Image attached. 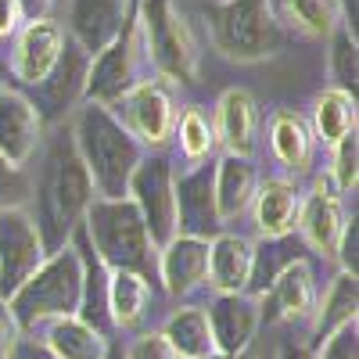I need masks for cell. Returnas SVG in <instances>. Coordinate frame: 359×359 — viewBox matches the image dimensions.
<instances>
[{
  "instance_id": "obj_1",
  "label": "cell",
  "mask_w": 359,
  "mask_h": 359,
  "mask_svg": "<svg viewBox=\"0 0 359 359\" xmlns=\"http://www.w3.org/2000/svg\"><path fill=\"white\" fill-rule=\"evenodd\" d=\"M36 155V176L29 180V198L36 201V208L29 216L40 230L47 255H54L72 245V233L79 230L86 208L94 205L97 194L69 130H57L47 144H40Z\"/></svg>"
},
{
  "instance_id": "obj_2",
  "label": "cell",
  "mask_w": 359,
  "mask_h": 359,
  "mask_svg": "<svg viewBox=\"0 0 359 359\" xmlns=\"http://www.w3.org/2000/svg\"><path fill=\"white\" fill-rule=\"evenodd\" d=\"M72 144L90 172L97 198H126L130 180L137 165L144 162V144L111 115L104 104H90L83 101L72 115Z\"/></svg>"
},
{
  "instance_id": "obj_3",
  "label": "cell",
  "mask_w": 359,
  "mask_h": 359,
  "mask_svg": "<svg viewBox=\"0 0 359 359\" xmlns=\"http://www.w3.org/2000/svg\"><path fill=\"white\" fill-rule=\"evenodd\" d=\"M79 230L108 273L126 269L140 273L147 284L158 280V248L130 198H94Z\"/></svg>"
},
{
  "instance_id": "obj_4",
  "label": "cell",
  "mask_w": 359,
  "mask_h": 359,
  "mask_svg": "<svg viewBox=\"0 0 359 359\" xmlns=\"http://www.w3.org/2000/svg\"><path fill=\"white\" fill-rule=\"evenodd\" d=\"M205 25L212 47L237 65L266 62L284 47V25L273 0H216L205 4Z\"/></svg>"
},
{
  "instance_id": "obj_5",
  "label": "cell",
  "mask_w": 359,
  "mask_h": 359,
  "mask_svg": "<svg viewBox=\"0 0 359 359\" xmlns=\"http://www.w3.org/2000/svg\"><path fill=\"white\" fill-rule=\"evenodd\" d=\"M79 298H83V255L76 252V245H69L43 259L36 273L8 298V309L18 331L29 338L33 331H43L50 320L76 316Z\"/></svg>"
},
{
  "instance_id": "obj_6",
  "label": "cell",
  "mask_w": 359,
  "mask_h": 359,
  "mask_svg": "<svg viewBox=\"0 0 359 359\" xmlns=\"http://www.w3.org/2000/svg\"><path fill=\"white\" fill-rule=\"evenodd\" d=\"M137 25H140L144 50H147V62H151L155 76L172 79V83L198 79V65H201L198 40L172 0H140Z\"/></svg>"
},
{
  "instance_id": "obj_7",
  "label": "cell",
  "mask_w": 359,
  "mask_h": 359,
  "mask_svg": "<svg viewBox=\"0 0 359 359\" xmlns=\"http://www.w3.org/2000/svg\"><path fill=\"white\" fill-rule=\"evenodd\" d=\"M144 72H151V62H147L144 36H140V25H137V8H133V18L126 22L123 33H118V40L111 47H104L97 57H90L83 101L111 108L130 86L144 83Z\"/></svg>"
},
{
  "instance_id": "obj_8",
  "label": "cell",
  "mask_w": 359,
  "mask_h": 359,
  "mask_svg": "<svg viewBox=\"0 0 359 359\" xmlns=\"http://www.w3.org/2000/svg\"><path fill=\"white\" fill-rule=\"evenodd\" d=\"M126 198L137 205V212L151 233L155 248H165L176 237V169L165 151H147L137 165Z\"/></svg>"
},
{
  "instance_id": "obj_9",
  "label": "cell",
  "mask_w": 359,
  "mask_h": 359,
  "mask_svg": "<svg viewBox=\"0 0 359 359\" xmlns=\"http://www.w3.org/2000/svg\"><path fill=\"white\" fill-rule=\"evenodd\" d=\"M111 115L144 144V151H162L172 140L180 111H176L162 79H144V83L130 86L126 94L111 104Z\"/></svg>"
},
{
  "instance_id": "obj_10",
  "label": "cell",
  "mask_w": 359,
  "mask_h": 359,
  "mask_svg": "<svg viewBox=\"0 0 359 359\" xmlns=\"http://www.w3.org/2000/svg\"><path fill=\"white\" fill-rule=\"evenodd\" d=\"M47 259L40 230L29 208H0V298H8L36 273Z\"/></svg>"
},
{
  "instance_id": "obj_11",
  "label": "cell",
  "mask_w": 359,
  "mask_h": 359,
  "mask_svg": "<svg viewBox=\"0 0 359 359\" xmlns=\"http://www.w3.org/2000/svg\"><path fill=\"white\" fill-rule=\"evenodd\" d=\"M65 25L54 22V18H36V22H25L15 36V50H11V76L36 90L50 79V72L62 62V50H65Z\"/></svg>"
},
{
  "instance_id": "obj_12",
  "label": "cell",
  "mask_w": 359,
  "mask_h": 359,
  "mask_svg": "<svg viewBox=\"0 0 359 359\" xmlns=\"http://www.w3.org/2000/svg\"><path fill=\"white\" fill-rule=\"evenodd\" d=\"M43 144V118L22 90L0 83V162L25 169Z\"/></svg>"
},
{
  "instance_id": "obj_13",
  "label": "cell",
  "mask_w": 359,
  "mask_h": 359,
  "mask_svg": "<svg viewBox=\"0 0 359 359\" xmlns=\"http://www.w3.org/2000/svg\"><path fill=\"white\" fill-rule=\"evenodd\" d=\"M216 158L198 162L187 172H176V233L184 237H201L212 241L216 233H223V223L216 216Z\"/></svg>"
},
{
  "instance_id": "obj_14",
  "label": "cell",
  "mask_w": 359,
  "mask_h": 359,
  "mask_svg": "<svg viewBox=\"0 0 359 359\" xmlns=\"http://www.w3.org/2000/svg\"><path fill=\"white\" fill-rule=\"evenodd\" d=\"M294 230H298V241L306 248H313L323 259H334L341 230H345V208H341V194L334 191L327 172L313 180V191L302 198Z\"/></svg>"
},
{
  "instance_id": "obj_15",
  "label": "cell",
  "mask_w": 359,
  "mask_h": 359,
  "mask_svg": "<svg viewBox=\"0 0 359 359\" xmlns=\"http://www.w3.org/2000/svg\"><path fill=\"white\" fill-rule=\"evenodd\" d=\"M205 309L208 320V334H212V348L216 355H230V359H241L259 327H262V313H259V298L252 294H216Z\"/></svg>"
},
{
  "instance_id": "obj_16",
  "label": "cell",
  "mask_w": 359,
  "mask_h": 359,
  "mask_svg": "<svg viewBox=\"0 0 359 359\" xmlns=\"http://www.w3.org/2000/svg\"><path fill=\"white\" fill-rule=\"evenodd\" d=\"M133 18L130 0H69V29L65 33L90 54L97 57L104 47L118 40V33Z\"/></svg>"
},
{
  "instance_id": "obj_17",
  "label": "cell",
  "mask_w": 359,
  "mask_h": 359,
  "mask_svg": "<svg viewBox=\"0 0 359 359\" xmlns=\"http://www.w3.org/2000/svg\"><path fill=\"white\" fill-rule=\"evenodd\" d=\"M259 313H262V323L313 320V313H316V277H313L309 259L291 262L284 273L259 294Z\"/></svg>"
},
{
  "instance_id": "obj_18",
  "label": "cell",
  "mask_w": 359,
  "mask_h": 359,
  "mask_svg": "<svg viewBox=\"0 0 359 359\" xmlns=\"http://www.w3.org/2000/svg\"><path fill=\"white\" fill-rule=\"evenodd\" d=\"M212 130H216V144L223 147V155H255L259 144V108L248 90L233 86L223 90V97L216 101V115H212Z\"/></svg>"
},
{
  "instance_id": "obj_19",
  "label": "cell",
  "mask_w": 359,
  "mask_h": 359,
  "mask_svg": "<svg viewBox=\"0 0 359 359\" xmlns=\"http://www.w3.org/2000/svg\"><path fill=\"white\" fill-rule=\"evenodd\" d=\"M208 280V241L176 233L165 248H158V284L172 298H187Z\"/></svg>"
},
{
  "instance_id": "obj_20",
  "label": "cell",
  "mask_w": 359,
  "mask_h": 359,
  "mask_svg": "<svg viewBox=\"0 0 359 359\" xmlns=\"http://www.w3.org/2000/svg\"><path fill=\"white\" fill-rule=\"evenodd\" d=\"M86 69H90V54L69 36L65 50H62V62L50 72V79L43 86H36V111L40 118L47 115H65L72 108L83 104V90H86Z\"/></svg>"
},
{
  "instance_id": "obj_21",
  "label": "cell",
  "mask_w": 359,
  "mask_h": 359,
  "mask_svg": "<svg viewBox=\"0 0 359 359\" xmlns=\"http://www.w3.org/2000/svg\"><path fill=\"white\" fill-rule=\"evenodd\" d=\"M298 208H302V191H298L294 180L287 176H269L255 187V198H252V219H255V233L259 241L266 237H287L294 233V223H298Z\"/></svg>"
},
{
  "instance_id": "obj_22",
  "label": "cell",
  "mask_w": 359,
  "mask_h": 359,
  "mask_svg": "<svg viewBox=\"0 0 359 359\" xmlns=\"http://www.w3.org/2000/svg\"><path fill=\"white\" fill-rule=\"evenodd\" d=\"M252 245L241 233H216L208 241V287L216 294H245L252 273Z\"/></svg>"
},
{
  "instance_id": "obj_23",
  "label": "cell",
  "mask_w": 359,
  "mask_h": 359,
  "mask_svg": "<svg viewBox=\"0 0 359 359\" xmlns=\"http://www.w3.org/2000/svg\"><path fill=\"white\" fill-rule=\"evenodd\" d=\"M255 187H259V172H255L252 158H245V155H219L216 158L212 191H216V216L223 226L252 208Z\"/></svg>"
},
{
  "instance_id": "obj_24",
  "label": "cell",
  "mask_w": 359,
  "mask_h": 359,
  "mask_svg": "<svg viewBox=\"0 0 359 359\" xmlns=\"http://www.w3.org/2000/svg\"><path fill=\"white\" fill-rule=\"evenodd\" d=\"M269 151H273V158L298 172L306 169L309 158H313V133H309V123L298 111L291 108H277L273 115H269Z\"/></svg>"
},
{
  "instance_id": "obj_25",
  "label": "cell",
  "mask_w": 359,
  "mask_h": 359,
  "mask_svg": "<svg viewBox=\"0 0 359 359\" xmlns=\"http://www.w3.org/2000/svg\"><path fill=\"white\" fill-rule=\"evenodd\" d=\"M43 345L50 348L54 359H104L111 338L97 334L79 316H62L43 327Z\"/></svg>"
},
{
  "instance_id": "obj_26",
  "label": "cell",
  "mask_w": 359,
  "mask_h": 359,
  "mask_svg": "<svg viewBox=\"0 0 359 359\" xmlns=\"http://www.w3.org/2000/svg\"><path fill=\"white\" fill-rule=\"evenodd\" d=\"M158 334L165 338V345L172 348L176 359H208V355H216L212 334H208V320H205L201 306H180L162 323Z\"/></svg>"
},
{
  "instance_id": "obj_27",
  "label": "cell",
  "mask_w": 359,
  "mask_h": 359,
  "mask_svg": "<svg viewBox=\"0 0 359 359\" xmlns=\"http://www.w3.org/2000/svg\"><path fill=\"white\" fill-rule=\"evenodd\" d=\"M298 259H306V245L298 241L294 233H287V237H266V241L252 245V273H248L245 294L259 298Z\"/></svg>"
},
{
  "instance_id": "obj_28",
  "label": "cell",
  "mask_w": 359,
  "mask_h": 359,
  "mask_svg": "<svg viewBox=\"0 0 359 359\" xmlns=\"http://www.w3.org/2000/svg\"><path fill=\"white\" fill-rule=\"evenodd\" d=\"M147 306H151V284L140 273H126V269L108 273V316L115 331H133Z\"/></svg>"
},
{
  "instance_id": "obj_29",
  "label": "cell",
  "mask_w": 359,
  "mask_h": 359,
  "mask_svg": "<svg viewBox=\"0 0 359 359\" xmlns=\"http://www.w3.org/2000/svg\"><path fill=\"white\" fill-rule=\"evenodd\" d=\"M313 140H320L323 147H334L341 137L355 133V94L348 90H323L313 101V123H309Z\"/></svg>"
},
{
  "instance_id": "obj_30",
  "label": "cell",
  "mask_w": 359,
  "mask_h": 359,
  "mask_svg": "<svg viewBox=\"0 0 359 359\" xmlns=\"http://www.w3.org/2000/svg\"><path fill=\"white\" fill-rule=\"evenodd\" d=\"M359 316V284L352 273H341L331 280V287H327V294L316 302V313H313V327H316V338H331L334 331H341V327L355 323Z\"/></svg>"
},
{
  "instance_id": "obj_31",
  "label": "cell",
  "mask_w": 359,
  "mask_h": 359,
  "mask_svg": "<svg viewBox=\"0 0 359 359\" xmlns=\"http://www.w3.org/2000/svg\"><path fill=\"white\" fill-rule=\"evenodd\" d=\"M280 18L309 40H327L334 29H341L338 0H280Z\"/></svg>"
},
{
  "instance_id": "obj_32",
  "label": "cell",
  "mask_w": 359,
  "mask_h": 359,
  "mask_svg": "<svg viewBox=\"0 0 359 359\" xmlns=\"http://www.w3.org/2000/svg\"><path fill=\"white\" fill-rule=\"evenodd\" d=\"M176 144H180V155H184L191 165L208 162L216 155V130H212V115H205L198 104L184 108L176 115V130H172Z\"/></svg>"
},
{
  "instance_id": "obj_33",
  "label": "cell",
  "mask_w": 359,
  "mask_h": 359,
  "mask_svg": "<svg viewBox=\"0 0 359 359\" xmlns=\"http://www.w3.org/2000/svg\"><path fill=\"white\" fill-rule=\"evenodd\" d=\"M331 50H327V69H331V79L338 90H348L355 94V76H359V43L348 29H334L331 36Z\"/></svg>"
},
{
  "instance_id": "obj_34",
  "label": "cell",
  "mask_w": 359,
  "mask_h": 359,
  "mask_svg": "<svg viewBox=\"0 0 359 359\" xmlns=\"http://www.w3.org/2000/svg\"><path fill=\"white\" fill-rule=\"evenodd\" d=\"M327 176H331L338 194L355 191V184H359V137L355 133L341 137L331 147V169H327Z\"/></svg>"
},
{
  "instance_id": "obj_35",
  "label": "cell",
  "mask_w": 359,
  "mask_h": 359,
  "mask_svg": "<svg viewBox=\"0 0 359 359\" xmlns=\"http://www.w3.org/2000/svg\"><path fill=\"white\" fill-rule=\"evenodd\" d=\"M313 359H359V327L348 323L341 331H334L331 338H323L320 352Z\"/></svg>"
},
{
  "instance_id": "obj_36",
  "label": "cell",
  "mask_w": 359,
  "mask_h": 359,
  "mask_svg": "<svg viewBox=\"0 0 359 359\" xmlns=\"http://www.w3.org/2000/svg\"><path fill=\"white\" fill-rule=\"evenodd\" d=\"M126 359H176L172 348L165 345V338L158 331H147V334H137L130 345H123Z\"/></svg>"
},
{
  "instance_id": "obj_37",
  "label": "cell",
  "mask_w": 359,
  "mask_h": 359,
  "mask_svg": "<svg viewBox=\"0 0 359 359\" xmlns=\"http://www.w3.org/2000/svg\"><path fill=\"white\" fill-rule=\"evenodd\" d=\"M334 259L341 266V273H352L355 277V269H359V223H355V216L345 219V230H341V241H338Z\"/></svg>"
},
{
  "instance_id": "obj_38",
  "label": "cell",
  "mask_w": 359,
  "mask_h": 359,
  "mask_svg": "<svg viewBox=\"0 0 359 359\" xmlns=\"http://www.w3.org/2000/svg\"><path fill=\"white\" fill-rule=\"evenodd\" d=\"M18 338H22L18 323H15V316H11L8 302L0 298V359H11V352H15Z\"/></svg>"
},
{
  "instance_id": "obj_39",
  "label": "cell",
  "mask_w": 359,
  "mask_h": 359,
  "mask_svg": "<svg viewBox=\"0 0 359 359\" xmlns=\"http://www.w3.org/2000/svg\"><path fill=\"white\" fill-rule=\"evenodd\" d=\"M22 25H25V15L18 8V0H0V40H15Z\"/></svg>"
},
{
  "instance_id": "obj_40",
  "label": "cell",
  "mask_w": 359,
  "mask_h": 359,
  "mask_svg": "<svg viewBox=\"0 0 359 359\" xmlns=\"http://www.w3.org/2000/svg\"><path fill=\"white\" fill-rule=\"evenodd\" d=\"M11 359H54L50 355V348L43 345V341H36V338H18V345H15V352H11Z\"/></svg>"
},
{
  "instance_id": "obj_41",
  "label": "cell",
  "mask_w": 359,
  "mask_h": 359,
  "mask_svg": "<svg viewBox=\"0 0 359 359\" xmlns=\"http://www.w3.org/2000/svg\"><path fill=\"white\" fill-rule=\"evenodd\" d=\"M18 8H22L25 22H36V18H50L54 0H18Z\"/></svg>"
},
{
  "instance_id": "obj_42",
  "label": "cell",
  "mask_w": 359,
  "mask_h": 359,
  "mask_svg": "<svg viewBox=\"0 0 359 359\" xmlns=\"http://www.w3.org/2000/svg\"><path fill=\"white\" fill-rule=\"evenodd\" d=\"M341 8V29H348V33L355 36V25H359V0H338Z\"/></svg>"
},
{
  "instance_id": "obj_43",
  "label": "cell",
  "mask_w": 359,
  "mask_h": 359,
  "mask_svg": "<svg viewBox=\"0 0 359 359\" xmlns=\"http://www.w3.org/2000/svg\"><path fill=\"white\" fill-rule=\"evenodd\" d=\"M280 359H313V352L306 345H284L280 348Z\"/></svg>"
},
{
  "instance_id": "obj_44",
  "label": "cell",
  "mask_w": 359,
  "mask_h": 359,
  "mask_svg": "<svg viewBox=\"0 0 359 359\" xmlns=\"http://www.w3.org/2000/svg\"><path fill=\"white\" fill-rule=\"evenodd\" d=\"M104 359H126L123 345H108V355H104Z\"/></svg>"
},
{
  "instance_id": "obj_45",
  "label": "cell",
  "mask_w": 359,
  "mask_h": 359,
  "mask_svg": "<svg viewBox=\"0 0 359 359\" xmlns=\"http://www.w3.org/2000/svg\"><path fill=\"white\" fill-rule=\"evenodd\" d=\"M208 359H230V355H208Z\"/></svg>"
},
{
  "instance_id": "obj_46",
  "label": "cell",
  "mask_w": 359,
  "mask_h": 359,
  "mask_svg": "<svg viewBox=\"0 0 359 359\" xmlns=\"http://www.w3.org/2000/svg\"><path fill=\"white\" fill-rule=\"evenodd\" d=\"M54 4H69V0H54Z\"/></svg>"
}]
</instances>
